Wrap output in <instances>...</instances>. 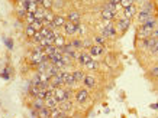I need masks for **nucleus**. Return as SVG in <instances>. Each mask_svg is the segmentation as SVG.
I'll return each instance as SVG.
<instances>
[{"label":"nucleus","mask_w":158,"mask_h":118,"mask_svg":"<svg viewBox=\"0 0 158 118\" xmlns=\"http://www.w3.org/2000/svg\"><path fill=\"white\" fill-rule=\"evenodd\" d=\"M90 97V92L87 88H78V89L74 91V101L78 102V104H84Z\"/></svg>","instance_id":"1"},{"label":"nucleus","mask_w":158,"mask_h":118,"mask_svg":"<svg viewBox=\"0 0 158 118\" xmlns=\"http://www.w3.org/2000/svg\"><path fill=\"white\" fill-rule=\"evenodd\" d=\"M136 20H138L139 25H144L145 22H148L151 17H154V13L151 10H147V9H139L138 13H136Z\"/></svg>","instance_id":"2"},{"label":"nucleus","mask_w":158,"mask_h":118,"mask_svg":"<svg viewBox=\"0 0 158 118\" xmlns=\"http://www.w3.org/2000/svg\"><path fill=\"white\" fill-rule=\"evenodd\" d=\"M100 35L102 36H105L106 39H115L116 36H118V30H116L115 25L110 23V25H107V26H105V28L102 29Z\"/></svg>","instance_id":"3"},{"label":"nucleus","mask_w":158,"mask_h":118,"mask_svg":"<svg viewBox=\"0 0 158 118\" xmlns=\"http://www.w3.org/2000/svg\"><path fill=\"white\" fill-rule=\"evenodd\" d=\"M131 22H132V20L125 19V17H119V19L116 20V23H115L116 30H118L120 35H122V33H125L128 29L131 28Z\"/></svg>","instance_id":"4"},{"label":"nucleus","mask_w":158,"mask_h":118,"mask_svg":"<svg viewBox=\"0 0 158 118\" xmlns=\"http://www.w3.org/2000/svg\"><path fill=\"white\" fill-rule=\"evenodd\" d=\"M152 30H154V29L147 28L145 25H139L138 30H136V38H138L139 40L147 39V38H151V36H152Z\"/></svg>","instance_id":"5"},{"label":"nucleus","mask_w":158,"mask_h":118,"mask_svg":"<svg viewBox=\"0 0 158 118\" xmlns=\"http://www.w3.org/2000/svg\"><path fill=\"white\" fill-rule=\"evenodd\" d=\"M61 76H62V81H64V86H68V88H73L76 85L77 82L73 76V72H68V71H61Z\"/></svg>","instance_id":"6"},{"label":"nucleus","mask_w":158,"mask_h":118,"mask_svg":"<svg viewBox=\"0 0 158 118\" xmlns=\"http://www.w3.org/2000/svg\"><path fill=\"white\" fill-rule=\"evenodd\" d=\"M136 13H138L136 5H132V6H129V7H126V9H122V17H125V19L132 20L135 16H136Z\"/></svg>","instance_id":"7"},{"label":"nucleus","mask_w":158,"mask_h":118,"mask_svg":"<svg viewBox=\"0 0 158 118\" xmlns=\"http://www.w3.org/2000/svg\"><path fill=\"white\" fill-rule=\"evenodd\" d=\"M65 17H67L68 22H73V23L76 25V26L81 23V13H80L78 10H70Z\"/></svg>","instance_id":"8"},{"label":"nucleus","mask_w":158,"mask_h":118,"mask_svg":"<svg viewBox=\"0 0 158 118\" xmlns=\"http://www.w3.org/2000/svg\"><path fill=\"white\" fill-rule=\"evenodd\" d=\"M81 84L86 86L87 89H93V88H96V85H97L96 76L91 75V74H87V75L84 76V79H83Z\"/></svg>","instance_id":"9"},{"label":"nucleus","mask_w":158,"mask_h":118,"mask_svg":"<svg viewBox=\"0 0 158 118\" xmlns=\"http://www.w3.org/2000/svg\"><path fill=\"white\" fill-rule=\"evenodd\" d=\"M87 52L90 53L91 58H99V56H103L106 51H105V46H100V45H93Z\"/></svg>","instance_id":"10"},{"label":"nucleus","mask_w":158,"mask_h":118,"mask_svg":"<svg viewBox=\"0 0 158 118\" xmlns=\"http://www.w3.org/2000/svg\"><path fill=\"white\" fill-rule=\"evenodd\" d=\"M62 35H64V36H74V35H76V29H77V26L74 23H73V22H65V25H64V26H62Z\"/></svg>","instance_id":"11"},{"label":"nucleus","mask_w":158,"mask_h":118,"mask_svg":"<svg viewBox=\"0 0 158 118\" xmlns=\"http://www.w3.org/2000/svg\"><path fill=\"white\" fill-rule=\"evenodd\" d=\"M54 97H55V99L58 101V104L60 102H62V101H65L67 98V94H65V86H60V88H55L54 89Z\"/></svg>","instance_id":"12"},{"label":"nucleus","mask_w":158,"mask_h":118,"mask_svg":"<svg viewBox=\"0 0 158 118\" xmlns=\"http://www.w3.org/2000/svg\"><path fill=\"white\" fill-rule=\"evenodd\" d=\"M93 58L90 56V53L87 52V51H80V53H78V59H77V62L80 63V65H86V63H89V62L91 61Z\"/></svg>","instance_id":"13"},{"label":"nucleus","mask_w":158,"mask_h":118,"mask_svg":"<svg viewBox=\"0 0 158 118\" xmlns=\"http://www.w3.org/2000/svg\"><path fill=\"white\" fill-rule=\"evenodd\" d=\"M49 84L54 86V88H60V86H64V81H62V76H61V72L55 76H51L49 79Z\"/></svg>","instance_id":"14"},{"label":"nucleus","mask_w":158,"mask_h":118,"mask_svg":"<svg viewBox=\"0 0 158 118\" xmlns=\"http://www.w3.org/2000/svg\"><path fill=\"white\" fill-rule=\"evenodd\" d=\"M65 22H67V17L64 16V14H55V19H54V26L57 29H61L64 25H65Z\"/></svg>","instance_id":"15"},{"label":"nucleus","mask_w":158,"mask_h":118,"mask_svg":"<svg viewBox=\"0 0 158 118\" xmlns=\"http://www.w3.org/2000/svg\"><path fill=\"white\" fill-rule=\"evenodd\" d=\"M58 108L61 109L62 112L68 114V111H71V109H73V102H71V99H65V101L60 102V104H58Z\"/></svg>","instance_id":"16"},{"label":"nucleus","mask_w":158,"mask_h":118,"mask_svg":"<svg viewBox=\"0 0 158 118\" xmlns=\"http://www.w3.org/2000/svg\"><path fill=\"white\" fill-rule=\"evenodd\" d=\"M67 36H64V35H58L57 38H55V40H54V46L55 48H64L65 45H67Z\"/></svg>","instance_id":"17"},{"label":"nucleus","mask_w":158,"mask_h":118,"mask_svg":"<svg viewBox=\"0 0 158 118\" xmlns=\"http://www.w3.org/2000/svg\"><path fill=\"white\" fill-rule=\"evenodd\" d=\"M100 17L102 20H113L116 17V14L110 10H106V9H102L100 10Z\"/></svg>","instance_id":"18"},{"label":"nucleus","mask_w":158,"mask_h":118,"mask_svg":"<svg viewBox=\"0 0 158 118\" xmlns=\"http://www.w3.org/2000/svg\"><path fill=\"white\" fill-rule=\"evenodd\" d=\"M45 107L49 109H52V108H57L58 107V101L55 99V97H48V98H45Z\"/></svg>","instance_id":"19"},{"label":"nucleus","mask_w":158,"mask_h":118,"mask_svg":"<svg viewBox=\"0 0 158 118\" xmlns=\"http://www.w3.org/2000/svg\"><path fill=\"white\" fill-rule=\"evenodd\" d=\"M73 76H74V79H76L77 84H80V82H83L86 74H84V71H81V69H76V71H73Z\"/></svg>","instance_id":"20"},{"label":"nucleus","mask_w":158,"mask_h":118,"mask_svg":"<svg viewBox=\"0 0 158 118\" xmlns=\"http://www.w3.org/2000/svg\"><path fill=\"white\" fill-rule=\"evenodd\" d=\"M45 107V99H41V98H34V101H32V108L34 109H41Z\"/></svg>","instance_id":"21"},{"label":"nucleus","mask_w":158,"mask_h":118,"mask_svg":"<svg viewBox=\"0 0 158 118\" xmlns=\"http://www.w3.org/2000/svg\"><path fill=\"white\" fill-rule=\"evenodd\" d=\"M38 7H39V5L35 2V0H32V2H28V3H26V12H28V13H35V12L38 10Z\"/></svg>","instance_id":"22"},{"label":"nucleus","mask_w":158,"mask_h":118,"mask_svg":"<svg viewBox=\"0 0 158 118\" xmlns=\"http://www.w3.org/2000/svg\"><path fill=\"white\" fill-rule=\"evenodd\" d=\"M36 115H38V118H49V115H51V109L47 108V107H44V108H41V109L36 111Z\"/></svg>","instance_id":"23"},{"label":"nucleus","mask_w":158,"mask_h":118,"mask_svg":"<svg viewBox=\"0 0 158 118\" xmlns=\"http://www.w3.org/2000/svg\"><path fill=\"white\" fill-rule=\"evenodd\" d=\"M70 43L73 45V48L76 49V51H83V39L80 38H76V39H71Z\"/></svg>","instance_id":"24"},{"label":"nucleus","mask_w":158,"mask_h":118,"mask_svg":"<svg viewBox=\"0 0 158 118\" xmlns=\"http://www.w3.org/2000/svg\"><path fill=\"white\" fill-rule=\"evenodd\" d=\"M35 33H36V30H35V28L32 26V25H26V26H25V35H26V38L28 39L34 38Z\"/></svg>","instance_id":"25"},{"label":"nucleus","mask_w":158,"mask_h":118,"mask_svg":"<svg viewBox=\"0 0 158 118\" xmlns=\"http://www.w3.org/2000/svg\"><path fill=\"white\" fill-rule=\"evenodd\" d=\"M106 42H107V39L105 36H102V35H96L94 38H93V43L94 45H100V46H105Z\"/></svg>","instance_id":"26"},{"label":"nucleus","mask_w":158,"mask_h":118,"mask_svg":"<svg viewBox=\"0 0 158 118\" xmlns=\"http://www.w3.org/2000/svg\"><path fill=\"white\" fill-rule=\"evenodd\" d=\"M55 12H54L52 9L51 10H45V17H44V22H54V19H55Z\"/></svg>","instance_id":"27"},{"label":"nucleus","mask_w":158,"mask_h":118,"mask_svg":"<svg viewBox=\"0 0 158 118\" xmlns=\"http://www.w3.org/2000/svg\"><path fill=\"white\" fill-rule=\"evenodd\" d=\"M84 68H86V69H89V71H97V69H99V62L94 61V59H91L89 63H86V65H84Z\"/></svg>","instance_id":"28"},{"label":"nucleus","mask_w":158,"mask_h":118,"mask_svg":"<svg viewBox=\"0 0 158 118\" xmlns=\"http://www.w3.org/2000/svg\"><path fill=\"white\" fill-rule=\"evenodd\" d=\"M34 16H35V19H36V20H44V17H45V9L39 6L38 10L34 13Z\"/></svg>","instance_id":"29"},{"label":"nucleus","mask_w":158,"mask_h":118,"mask_svg":"<svg viewBox=\"0 0 158 118\" xmlns=\"http://www.w3.org/2000/svg\"><path fill=\"white\" fill-rule=\"evenodd\" d=\"M62 63L65 66H71L73 65V58L68 55V53H62V58H61Z\"/></svg>","instance_id":"30"},{"label":"nucleus","mask_w":158,"mask_h":118,"mask_svg":"<svg viewBox=\"0 0 158 118\" xmlns=\"http://www.w3.org/2000/svg\"><path fill=\"white\" fill-rule=\"evenodd\" d=\"M93 45H94V43H93V39H90V38L83 39V51H89Z\"/></svg>","instance_id":"31"},{"label":"nucleus","mask_w":158,"mask_h":118,"mask_svg":"<svg viewBox=\"0 0 158 118\" xmlns=\"http://www.w3.org/2000/svg\"><path fill=\"white\" fill-rule=\"evenodd\" d=\"M149 75L152 78H155V79H158V63H155L154 66L149 68Z\"/></svg>","instance_id":"32"},{"label":"nucleus","mask_w":158,"mask_h":118,"mask_svg":"<svg viewBox=\"0 0 158 118\" xmlns=\"http://www.w3.org/2000/svg\"><path fill=\"white\" fill-rule=\"evenodd\" d=\"M23 22L26 25H32L35 22V16H34V13H26V16H25V19H23Z\"/></svg>","instance_id":"33"},{"label":"nucleus","mask_w":158,"mask_h":118,"mask_svg":"<svg viewBox=\"0 0 158 118\" xmlns=\"http://www.w3.org/2000/svg\"><path fill=\"white\" fill-rule=\"evenodd\" d=\"M55 51H57V48L54 46V45H48V46L44 49V53H45L47 56H49V55H52V53L55 52Z\"/></svg>","instance_id":"34"},{"label":"nucleus","mask_w":158,"mask_h":118,"mask_svg":"<svg viewBox=\"0 0 158 118\" xmlns=\"http://www.w3.org/2000/svg\"><path fill=\"white\" fill-rule=\"evenodd\" d=\"M120 7L122 9H126V7H129V6L135 5V0H120Z\"/></svg>","instance_id":"35"},{"label":"nucleus","mask_w":158,"mask_h":118,"mask_svg":"<svg viewBox=\"0 0 158 118\" xmlns=\"http://www.w3.org/2000/svg\"><path fill=\"white\" fill-rule=\"evenodd\" d=\"M61 114H62V111L57 107V108L51 109V115H49V117H51V118H60V117H61Z\"/></svg>","instance_id":"36"},{"label":"nucleus","mask_w":158,"mask_h":118,"mask_svg":"<svg viewBox=\"0 0 158 118\" xmlns=\"http://www.w3.org/2000/svg\"><path fill=\"white\" fill-rule=\"evenodd\" d=\"M52 2L54 0H44L42 5H41V7H44L45 10H51L52 9Z\"/></svg>","instance_id":"37"},{"label":"nucleus","mask_w":158,"mask_h":118,"mask_svg":"<svg viewBox=\"0 0 158 118\" xmlns=\"http://www.w3.org/2000/svg\"><path fill=\"white\" fill-rule=\"evenodd\" d=\"M32 26L35 28V30H36V32H39V30L44 28V20H36V19H35V22L32 23Z\"/></svg>","instance_id":"38"},{"label":"nucleus","mask_w":158,"mask_h":118,"mask_svg":"<svg viewBox=\"0 0 158 118\" xmlns=\"http://www.w3.org/2000/svg\"><path fill=\"white\" fill-rule=\"evenodd\" d=\"M41 39H42V35H41V33H39V32H36V33H35V35H34V38L31 39V40H32V42H34V43H36V45H38V43L41 42Z\"/></svg>","instance_id":"39"},{"label":"nucleus","mask_w":158,"mask_h":118,"mask_svg":"<svg viewBox=\"0 0 158 118\" xmlns=\"http://www.w3.org/2000/svg\"><path fill=\"white\" fill-rule=\"evenodd\" d=\"M152 38H155V39H158V26L155 29L152 30Z\"/></svg>","instance_id":"40"},{"label":"nucleus","mask_w":158,"mask_h":118,"mask_svg":"<svg viewBox=\"0 0 158 118\" xmlns=\"http://www.w3.org/2000/svg\"><path fill=\"white\" fill-rule=\"evenodd\" d=\"M107 2H110L112 5H119L120 3V0H107Z\"/></svg>","instance_id":"41"},{"label":"nucleus","mask_w":158,"mask_h":118,"mask_svg":"<svg viewBox=\"0 0 158 118\" xmlns=\"http://www.w3.org/2000/svg\"><path fill=\"white\" fill-rule=\"evenodd\" d=\"M6 43H7V48H10V49H12V46H13V43H12V40H6Z\"/></svg>","instance_id":"42"},{"label":"nucleus","mask_w":158,"mask_h":118,"mask_svg":"<svg viewBox=\"0 0 158 118\" xmlns=\"http://www.w3.org/2000/svg\"><path fill=\"white\" fill-rule=\"evenodd\" d=\"M151 108H154V109H158V104H154V105H151Z\"/></svg>","instance_id":"43"},{"label":"nucleus","mask_w":158,"mask_h":118,"mask_svg":"<svg viewBox=\"0 0 158 118\" xmlns=\"http://www.w3.org/2000/svg\"><path fill=\"white\" fill-rule=\"evenodd\" d=\"M35 2H36V3H38L39 6H41V5H42V2H44V0H35Z\"/></svg>","instance_id":"44"}]
</instances>
